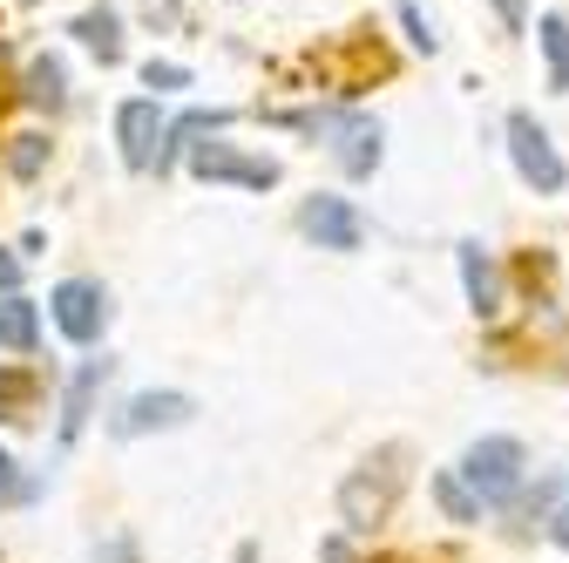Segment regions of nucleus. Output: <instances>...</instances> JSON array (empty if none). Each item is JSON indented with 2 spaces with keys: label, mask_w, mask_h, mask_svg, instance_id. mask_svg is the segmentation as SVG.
<instances>
[{
  "label": "nucleus",
  "mask_w": 569,
  "mask_h": 563,
  "mask_svg": "<svg viewBox=\"0 0 569 563\" xmlns=\"http://www.w3.org/2000/svg\"><path fill=\"white\" fill-rule=\"evenodd\" d=\"M400 448H387L380 462H367L360 475H346V488H339V516L352 523V530H373L387 510H393V496H400Z\"/></svg>",
  "instance_id": "obj_1"
},
{
  "label": "nucleus",
  "mask_w": 569,
  "mask_h": 563,
  "mask_svg": "<svg viewBox=\"0 0 569 563\" xmlns=\"http://www.w3.org/2000/svg\"><path fill=\"white\" fill-rule=\"evenodd\" d=\"M461 475L475 488V503H509L516 488H522V442H509V435L475 442L468 462H461Z\"/></svg>",
  "instance_id": "obj_2"
},
{
  "label": "nucleus",
  "mask_w": 569,
  "mask_h": 563,
  "mask_svg": "<svg viewBox=\"0 0 569 563\" xmlns=\"http://www.w3.org/2000/svg\"><path fill=\"white\" fill-rule=\"evenodd\" d=\"M509 157H516V170L542 190V197H556L562 184H569V164L556 157V144H549V129L529 116V109H516L509 116Z\"/></svg>",
  "instance_id": "obj_3"
},
{
  "label": "nucleus",
  "mask_w": 569,
  "mask_h": 563,
  "mask_svg": "<svg viewBox=\"0 0 569 563\" xmlns=\"http://www.w3.org/2000/svg\"><path fill=\"white\" fill-rule=\"evenodd\" d=\"M284 122L326 129L332 150H339V164H346L352 177H367V170L380 164V122H373V116H339V109H326V116H284Z\"/></svg>",
  "instance_id": "obj_4"
},
{
  "label": "nucleus",
  "mask_w": 569,
  "mask_h": 563,
  "mask_svg": "<svg viewBox=\"0 0 569 563\" xmlns=\"http://www.w3.org/2000/svg\"><path fill=\"white\" fill-rule=\"evenodd\" d=\"M54 326L68 333V339H102V326H109V299H102V286H96V278H61V286H54Z\"/></svg>",
  "instance_id": "obj_5"
},
{
  "label": "nucleus",
  "mask_w": 569,
  "mask_h": 563,
  "mask_svg": "<svg viewBox=\"0 0 569 563\" xmlns=\"http://www.w3.org/2000/svg\"><path fill=\"white\" fill-rule=\"evenodd\" d=\"M299 225H306V238H319L326 251H360V238H367L360 210H352L346 197H306Z\"/></svg>",
  "instance_id": "obj_6"
},
{
  "label": "nucleus",
  "mask_w": 569,
  "mask_h": 563,
  "mask_svg": "<svg viewBox=\"0 0 569 563\" xmlns=\"http://www.w3.org/2000/svg\"><path fill=\"white\" fill-rule=\"evenodd\" d=\"M190 170L210 184V177H218V184H251V190H271L278 184V164L271 157H238V150H224V144H197L190 150Z\"/></svg>",
  "instance_id": "obj_7"
},
{
  "label": "nucleus",
  "mask_w": 569,
  "mask_h": 563,
  "mask_svg": "<svg viewBox=\"0 0 569 563\" xmlns=\"http://www.w3.org/2000/svg\"><path fill=\"white\" fill-rule=\"evenodd\" d=\"M197 414L190 394H136L122 414H116V435H150V428H183Z\"/></svg>",
  "instance_id": "obj_8"
},
{
  "label": "nucleus",
  "mask_w": 569,
  "mask_h": 563,
  "mask_svg": "<svg viewBox=\"0 0 569 563\" xmlns=\"http://www.w3.org/2000/svg\"><path fill=\"white\" fill-rule=\"evenodd\" d=\"M116 136H122V164L129 170H150L157 164V102H122L116 109Z\"/></svg>",
  "instance_id": "obj_9"
},
{
  "label": "nucleus",
  "mask_w": 569,
  "mask_h": 563,
  "mask_svg": "<svg viewBox=\"0 0 569 563\" xmlns=\"http://www.w3.org/2000/svg\"><path fill=\"white\" fill-rule=\"evenodd\" d=\"M461 286H468V306L475 313H502V271L481 245H461Z\"/></svg>",
  "instance_id": "obj_10"
},
{
  "label": "nucleus",
  "mask_w": 569,
  "mask_h": 563,
  "mask_svg": "<svg viewBox=\"0 0 569 563\" xmlns=\"http://www.w3.org/2000/svg\"><path fill=\"white\" fill-rule=\"evenodd\" d=\"M76 34H82V48H89L96 61H122V21H116L109 0H102V8H82V14H76Z\"/></svg>",
  "instance_id": "obj_11"
},
{
  "label": "nucleus",
  "mask_w": 569,
  "mask_h": 563,
  "mask_svg": "<svg viewBox=\"0 0 569 563\" xmlns=\"http://www.w3.org/2000/svg\"><path fill=\"white\" fill-rule=\"evenodd\" d=\"M102 374H109V360H89L76 381H68V401H61V442H76V435H82V421H89V401H96Z\"/></svg>",
  "instance_id": "obj_12"
},
{
  "label": "nucleus",
  "mask_w": 569,
  "mask_h": 563,
  "mask_svg": "<svg viewBox=\"0 0 569 563\" xmlns=\"http://www.w3.org/2000/svg\"><path fill=\"white\" fill-rule=\"evenodd\" d=\"M28 102H34V109H61V102H68V76H61L54 55H34V61H28Z\"/></svg>",
  "instance_id": "obj_13"
},
{
  "label": "nucleus",
  "mask_w": 569,
  "mask_h": 563,
  "mask_svg": "<svg viewBox=\"0 0 569 563\" xmlns=\"http://www.w3.org/2000/svg\"><path fill=\"white\" fill-rule=\"evenodd\" d=\"M542 55H549V89H562L569 96V21L562 14H542Z\"/></svg>",
  "instance_id": "obj_14"
},
{
  "label": "nucleus",
  "mask_w": 569,
  "mask_h": 563,
  "mask_svg": "<svg viewBox=\"0 0 569 563\" xmlns=\"http://www.w3.org/2000/svg\"><path fill=\"white\" fill-rule=\"evenodd\" d=\"M34 306L28 299H0V346H14V354H34Z\"/></svg>",
  "instance_id": "obj_15"
},
{
  "label": "nucleus",
  "mask_w": 569,
  "mask_h": 563,
  "mask_svg": "<svg viewBox=\"0 0 569 563\" xmlns=\"http://www.w3.org/2000/svg\"><path fill=\"white\" fill-rule=\"evenodd\" d=\"M435 503L448 510V523H481V503L461 475H435Z\"/></svg>",
  "instance_id": "obj_16"
},
{
  "label": "nucleus",
  "mask_w": 569,
  "mask_h": 563,
  "mask_svg": "<svg viewBox=\"0 0 569 563\" xmlns=\"http://www.w3.org/2000/svg\"><path fill=\"white\" fill-rule=\"evenodd\" d=\"M34 414V374H0V421Z\"/></svg>",
  "instance_id": "obj_17"
},
{
  "label": "nucleus",
  "mask_w": 569,
  "mask_h": 563,
  "mask_svg": "<svg viewBox=\"0 0 569 563\" xmlns=\"http://www.w3.org/2000/svg\"><path fill=\"white\" fill-rule=\"evenodd\" d=\"M41 164H48V144H41V136H14V150H8V170L28 184V177H41Z\"/></svg>",
  "instance_id": "obj_18"
},
{
  "label": "nucleus",
  "mask_w": 569,
  "mask_h": 563,
  "mask_svg": "<svg viewBox=\"0 0 569 563\" xmlns=\"http://www.w3.org/2000/svg\"><path fill=\"white\" fill-rule=\"evenodd\" d=\"M142 82H150V89H183V82H190V68H177V61H150V68H142Z\"/></svg>",
  "instance_id": "obj_19"
},
{
  "label": "nucleus",
  "mask_w": 569,
  "mask_h": 563,
  "mask_svg": "<svg viewBox=\"0 0 569 563\" xmlns=\"http://www.w3.org/2000/svg\"><path fill=\"white\" fill-rule=\"evenodd\" d=\"M21 496H28V482H21L14 455H0V503H21Z\"/></svg>",
  "instance_id": "obj_20"
},
{
  "label": "nucleus",
  "mask_w": 569,
  "mask_h": 563,
  "mask_svg": "<svg viewBox=\"0 0 569 563\" xmlns=\"http://www.w3.org/2000/svg\"><path fill=\"white\" fill-rule=\"evenodd\" d=\"M400 21H407V34H413V48H427V55H435V28H427V14L413 8V0H407V8H400Z\"/></svg>",
  "instance_id": "obj_21"
},
{
  "label": "nucleus",
  "mask_w": 569,
  "mask_h": 563,
  "mask_svg": "<svg viewBox=\"0 0 569 563\" xmlns=\"http://www.w3.org/2000/svg\"><path fill=\"white\" fill-rule=\"evenodd\" d=\"M14 286H21V258L0 251V293H14Z\"/></svg>",
  "instance_id": "obj_22"
},
{
  "label": "nucleus",
  "mask_w": 569,
  "mask_h": 563,
  "mask_svg": "<svg viewBox=\"0 0 569 563\" xmlns=\"http://www.w3.org/2000/svg\"><path fill=\"white\" fill-rule=\"evenodd\" d=\"M142 14H150V21H177V0H142Z\"/></svg>",
  "instance_id": "obj_23"
},
{
  "label": "nucleus",
  "mask_w": 569,
  "mask_h": 563,
  "mask_svg": "<svg viewBox=\"0 0 569 563\" xmlns=\"http://www.w3.org/2000/svg\"><path fill=\"white\" fill-rule=\"evenodd\" d=\"M495 8H502V21H509V28H522V0H495Z\"/></svg>",
  "instance_id": "obj_24"
},
{
  "label": "nucleus",
  "mask_w": 569,
  "mask_h": 563,
  "mask_svg": "<svg viewBox=\"0 0 569 563\" xmlns=\"http://www.w3.org/2000/svg\"><path fill=\"white\" fill-rule=\"evenodd\" d=\"M556 543H562V550H569V510H562V516H556Z\"/></svg>",
  "instance_id": "obj_25"
},
{
  "label": "nucleus",
  "mask_w": 569,
  "mask_h": 563,
  "mask_svg": "<svg viewBox=\"0 0 569 563\" xmlns=\"http://www.w3.org/2000/svg\"><path fill=\"white\" fill-rule=\"evenodd\" d=\"M238 563H258V550H238Z\"/></svg>",
  "instance_id": "obj_26"
}]
</instances>
